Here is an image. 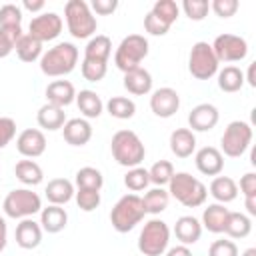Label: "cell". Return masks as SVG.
<instances>
[{
	"label": "cell",
	"mask_w": 256,
	"mask_h": 256,
	"mask_svg": "<svg viewBox=\"0 0 256 256\" xmlns=\"http://www.w3.org/2000/svg\"><path fill=\"white\" fill-rule=\"evenodd\" d=\"M78 64V48L72 42H60L54 48H48L40 56V70L46 76L58 78L70 74Z\"/></svg>",
	"instance_id": "1"
},
{
	"label": "cell",
	"mask_w": 256,
	"mask_h": 256,
	"mask_svg": "<svg viewBox=\"0 0 256 256\" xmlns=\"http://www.w3.org/2000/svg\"><path fill=\"white\" fill-rule=\"evenodd\" d=\"M110 150H112L114 160H116L120 166H126V168H136V166H140V162H142L144 156H146V148H144L142 140H140L138 134L132 132V130H118V132L112 136Z\"/></svg>",
	"instance_id": "2"
},
{
	"label": "cell",
	"mask_w": 256,
	"mask_h": 256,
	"mask_svg": "<svg viewBox=\"0 0 256 256\" xmlns=\"http://www.w3.org/2000/svg\"><path fill=\"white\" fill-rule=\"evenodd\" d=\"M168 194L174 196L186 208H196V206H202L206 202L208 190L192 174H188V172H174V176L168 182Z\"/></svg>",
	"instance_id": "3"
},
{
	"label": "cell",
	"mask_w": 256,
	"mask_h": 256,
	"mask_svg": "<svg viewBox=\"0 0 256 256\" xmlns=\"http://www.w3.org/2000/svg\"><path fill=\"white\" fill-rule=\"evenodd\" d=\"M146 212L142 206V198L138 194H126L114 204L110 212V222L116 232L124 234V232H130L136 224H140Z\"/></svg>",
	"instance_id": "4"
},
{
	"label": "cell",
	"mask_w": 256,
	"mask_h": 256,
	"mask_svg": "<svg viewBox=\"0 0 256 256\" xmlns=\"http://www.w3.org/2000/svg\"><path fill=\"white\" fill-rule=\"evenodd\" d=\"M64 16H66L68 32L78 40L90 38L98 28L96 16L92 14L90 6L84 0H68L64 6Z\"/></svg>",
	"instance_id": "5"
},
{
	"label": "cell",
	"mask_w": 256,
	"mask_h": 256,
	"mask_svg": "<svg viewBox=\"0 0 256 256\" xmlns=\"http://www.w3.org/2000/svg\"><path fill=\"white\" fill-rule=\"evenodd\" d=\"M148 56V40L142 34H130L126 36L114 54V64L124 74L130 70L140 68L142 60Z\"/></svg>",
	"instance_id": "6"
},
{
	"label": "cell",
	"mask_w": 256,
	"mask_h": 256,
	"mask_svg": "<svg viewBox=\"0 0 256 256\" xmlns=\"http://www.w3.org/2000/svg\"><path fill=\"white\" fill-rule=\"evenodd\" d=\"M170 242V228L164 220L152 218L144 224L138 236V250L144 256H162Z\"/></svg>",
	"instance_id": "7"
},
{
	"label": "cell",
	"mask_w": 256,
	"mask_h": 256,
	"mask_svg": "<svg viewBox=\"0 0 256 256\" xmlns=\"http://www.w3.org/2000/svg\"><path fill=\"white\" fill-rule=\"evenodd\" d=\"M2 208H4L6 216L24 220V218H30L42 210V200L36 192L28 190V188H16V190H10L6 194Z\"/></svg>",
	"instance_id": "8"
},
{
	"label": "cell",
	"mask_w": 256,
	"mask_h": 256,
	"mask_svg": "<svg viewBox=\"0 0 256 256\" xmlns=\"http://www.w3.org/2000/svg\"><path fill=\"white\" fill-rule=\"evenodd\" d=\"M250 142H252V126L244 120L230 122L220 138L222 152L224 156H230V158H240L250 148Z\"/></svg>",
	"instance_id": "9"
},
{
	"label": "cell",
	"mask_w": 256,
	"mask_h": 256,
	"mask_svg": "<svg viewBox=\"0 0 256 256\" xmlns=\"http://www.w3.org/2000/svg\"><path fill=\"white\" fill-rule=\"evenodd\" d=\"M218 60L208 42H196L188 56V70L196 80H210L218 72Z\"/></svg>",
	"instance_id": "10"
},
{
	"label": "cell",
	"mask_w": 256,
	"mask_h": 256,
	"mask_svg": "<svg viewBox=\"0 0 256 256\" xmlns=\"http://www.w3.org/2000/svg\"><path fill=\"white\" fill-rule=\"evenodd\" d=\"M210 46L218 62H240L248 54V42L236 34H220Z\"/></svg>",
	"instance_id": "11"
},
{
	"label": "cell",
	"mask_w": 256,
	"mask_h": 256,
	"mask_svg": "<svg viewBox=\"0 0 256 256\" xmlns=\"http://www.w3.org/2000/svg\"><path fill=\"white\" fill-rule=\"evenodd\" d=\"M62 18L56 14V12H42L38 16H34L30 20V26H28V34L32 38H36L38 42H50L54 38L60 36L62 32Z\"/></svg>",
	"instance_id": "12"
},
{
	"label": "cell",
	"mask_w": 256,
	"mask_h": 256,
	"mask_svg": "<svg viewBox=\"0 0 256 256\" xmlns=\"http://www.w3.org/2000/svg\"><path fill=\"white\" fill-rule=\"evenodd\" d=\"M180 108V96L174 88H158L152 92L150 96V110L158 116V118H170L178 112Z\"/></svg>",
	"instance_id": "13"
},
{
	"label": "cell",
	"mask_w": 256,
	"mask_h": 256,
	"mask_svg": "<svg viewBox=\"0 0 256 256\" xmlns=\"http://www.w3.org/2000/svg\"><path fill=\"white\" fill-rule=\"evenodd\" d=\"M16 148L24 158H38L46 150V136L38 128H26L18 134Z\"/></svg>",
	"instance_id": "14"
},
{
	"label": "cell",
	"mask_w": 256,
	"mask_h": 256,
	"mask_svg": "<svg viewBox=\"0 0 256 256\" xmlns=\"http://www.w3.org/2000/svg\"><path fill=\"white\" fill-rule=\"evenodd\" d=\"M218 120H220L218 108L208 102L194 106L188 114V124H190L192 132H208L218 124Z\"/></svg>",
	"instance_id": "15"
},
{
	"label": "cell",
	"mask_w": 256,
	"mask_h": 256,
	"mask_svg": "<svg viewBox=\"0 0 256 256\" xmlns=\"http://www.w3.org/2000/svg\"><path fill=\"white\" fill-rule=\"evenodd\" d=\"M196 168L204 174V176H220L222 168H224V156L218 148L214 146H204L196 152Z\"/></svg>",
	"instance_id": "16"
},
{
	"label": "cell",
	"mask_w": 256,
	"mask_h": 256,
	"mask_svg": "<svg viewBox=\"0 0 256 256\" xmlns=\"http://www.w3.org/2000/svg\"><path fill=\"white\" fill-rule=\"evenodd\" d=\"M0 30L10 36V40L16 44V40L24 34L22 32V8L16 4H4L0 8Z\"/></svg>",
	"instance_id": "17"
},
{
	"label": "cell",
	"mask_w": 256,
	"mask_h": 256,
	"mask_svg": "<svg viewBox=\"0 0 256 256\" xmlns=\"http://www.w3.org/2000/svg\"><path fill=\"white\" fill-rule=\"evenodd\" d=\"M62 136L70 146H84L92 138V126L84 118H72L62 126Z\"/></svg>",
	"instance_id": "18"
},
{
	"label": "cell",
	"mask_w": 256,
	"mask_h": 256,
	"mask_svg": "<svg viewBox=\"0 0 256 256\" xmlns=\"http://www.w3.org/2000/svg\"><path fill=\"white\" fill-rule=\"evenodd\" d=\"M16 244L24 250H32L42 242V226L38 222H34L32 218H24L14 232Z\"/></svg>",
	"instance_id": "19"
},
{
	"label": "cell",
	"mask_w": 256,
	"mask_h": 256,
	"mask_svg": "<svg viewBox=\"0 0 256 256\" xmlns=\"http://www.w3.org/2000/svg\"><path fill=\"white\" fill-rule=\"evenodd\" d=\"M46 100L48 104H54V106H68L76 100V90H74V84L68 82V80H54L46 86Z\"/></svg>",
	"instance_id": "20"
},
{
	"label": "cell",
	"mask_w": 256,
	"mask_h": 256,
	"mask_svg": "<svg viewBox=\"0 0 256 256\" xmlns=\"http://www.w3.org/2000/svg\"><path fill=\"white\" fill-rule=\"evenodd\" d=\"M68 224V214L62 206H56V204H50L46 208L40 210V226L44 232L48 234H58L66 228Z\"/></svg>",
	"instance_id": "21"
},
{
	"label": "cell",
	"mask_w": 256,
	"mask_h": 256,
	"mask_svg": "<svg viewBox=\"0 0 256 256\" xmlns=\"http://www.w3.org/2000/svg\"><path fill=\"white\" fill-rule=\"evenodd\" d=\"M174 234L180 240V244H184V246L196 244L202 236V224L194 216H180L174 224Z\"/></svg>",
	"instance_id": "22"
},
{
	"label": "cell",
	"mask_w": 256,
	"mask_h": 256,
	"mask_svg": "<svg viewBox=\"0 0 256 256\" xmlns=\"http://www.w3.org/2000/svg\"><path fill=\"white\" fill-rule=\"evenodd\" d=\"M170 150L178 158H188L196 150V136L190 128H176L170 134Z\"/></svg>",
	"instance_id": "23"
},
{
	"label": "cell",
	"mask_w": 256,
	"mask_h": 256,
	"mask_svg": "<svg viewBox=\"0 0 256 256\" xmlns=\"http://www.w3.org/2000/svg\"><path fill=\"white\" fill-rule=\"evenodd\" d=\"M124 88L134 94V96H144L152 90V76L146 68H136V70H130L124 74Z\"/></svg>",
	"instance_id": "24"
},
{
	"label": "cell",
	"mask_w": 256,
	"mask_h": 256,
	"mask_svg": "<svg viewBox=\"0 0 256 256\" xmlns=\"http://www.w3.org/2000/svg\"><path fill=\"white\" fill-rule=\"evenodd\" d=\"M230 210L224 206V204H208L202 212V226L208 230V232H214V234H220L224 232V226H226V218H228Z\"/></svg>",
	"instance_id": "25"
},
{
	"label": "cell",
	"mask_w": 256,
	"mask_h": 256,
	"mask_svg": "<svg viewBox=\"0 0 256 256\" xmlns=\"http://www.w3.org/2000/svg\"><path fill=\"white\" fill-rule=\"evenodd\" d=\"M36 120H38V126L44 130H60L66 124V112L64 108L46 102L44 106H40Z\"/></svg>",
	"instance_id": "26"
},
{
	"label": "cell",
	"mask_w": 256,
	"mask_h": 256,
	"mask_svg": "<svg viewBox=\"0 0 256 256\" xmlns=\"http://www.w3.org/2000/svg\"><path fill=\"white\" fill-rule=\"evenodd\" d=\"M210 194L218 204H228L238 196V184L230 176H216L210 182Z\"/></svg>",
	"instance_id": "27"
},
{
	"label": "cell",
	"mask_w": 256,
	"mask_h": 256,
	"mask_svg": "<svg viewBox=\"0 0 256 256\" xmlns=\"http://www.w3.org/2000/svg\"><path fill=\"white\" fill-rule=\"evenodd\" d=\"M44 192H46V198H48L50 204L62 206V204H66V202L72 200V196H74V184L70 180H66V178H54V180L48 182V186H46Z\"/></svg>",
	"instance_id": "28"
},
{
	"label": "cell",
	"mask_w": 256,
	"mask_h": 256,
	"mask_svg": "<svg viewBox=\"0 0 256 256\" xmlns=\"http://www.w3.org/2000/svg\"><path fill=\"white\" fill-rule=\"evenodd\" d=\"M76 106L86 118H98L104 110V102L94 90H80L76 94Z\"/></svg>",
	"instance_id": "29"
},
{
	"label": "cell",
	"mask_w": 256,
	"mask_h": 256,
	"mask_svg": "<svg viewBox=\"0 0 256 256\" xmlns=\"http://www.w3.org/2000/svg\"><path fill=\"white\" fill-rule=\"evenodd\" d=\"M110 52H112V40L108 36H104V34H96L94 38L88 40V44L84 48V58L108 62Z\"/></svg>",
	"instance_id": "30"
},
{
	"label": "cell",
	"mask_w": 256,
	"mask_h": 256,
	"mask_svg": "<svg viewBox=\"0 0 256 256\" xmlns=\"http://www.w3.org/2000/svg\"><path fill=\"white\" fill-rule=\"evenodd\" d=\"M252 232V220L250 216L242 214V212H230L226 218V226H224V234H228L230 238H246Z\"/></svg>",
	"instance_id": "31"
},
{
	"label": "cell",
	"mask_w": 256,
	"mask_h": 256,
	"mask_svg": "<svg viewBox=\"0 0 256 256\" xmlns=\"http://www.w3.org/2000/svg\"><path fill=\"white\" fill-rule=\"evenodd\" d=\"M14 50H16V54H18V58L22 62H34V60H38L42 56V42H38L30 34H22L16 40Z\"/></svg>",
	"instance_id": "32"
},
{
	"label": "cell",
	"mask_w": 256,
	"mask_h": 256,
	"mask_svg": "<svg viewBox=\"0 0 256 256\" xmlns=\"http://www.w3.org/2000/svg\"><path fill=\"white\" fill-rule=\"evenodd\" d=\"M14 174H16V178H18L22 184H26V186H36V184H40L42 178H44L42 168H40L34 160H20V162H16Z\"/></svg>",
	"instance_id": "33"
},
{
	"label": "cell",
	"mask_w": 256,
	"mask_h": 256,
	"mask_svg": "<svg viewBox=\"0 0 256 256\" xmlns=\"http://www.w3.org/2000/svg\"><path fill=\"white\" fill-rule=\"evenodd\" d=\"M244 86V74L240 68L236 66H224L220 72H218V88L222 92H238L240 88Z\"/></svg>",
	"instance_id": "34"
},
{
	"label": "cell",
	"mask_w": 256,
	"mask_h": 256,
	"mask_svg": "<svg viewBox=\"0 0 256 256\" xmlns=\"http://www.w3.org/2000/svg\"><path fill=\"white\" fill-rule=\"evenodd\" d=\"M168 200H170V194L168 190L156 186L152 190H148L142 198V206H144V212L146 214H160L168 208Z\"/></svg>",
	"instance_id": "35"
},
{
	"label": "cell",
	"mask_w": 256,
	"mask_h": 256,
	"mask_svg": "<svg viewBox=\"0 0 256 256\" xmlns=\"http://www.w3.org/2000/svg\"><path fill=\"white\" fill-rule=\"evenodd\" d=\"M106 110L112 118H118V120H128L136 114V104L126 98V96H112L108 102H106Z\"/></svg>",
	"instance_id": "36"
},
{
	"label": "cell",
	"mask_w": 256,
	"mask_h": 256,
	"mask_svg": "<svg viewBox=\"0 0 256 256\" xmlns=\"http://www.w3.org/2000/svg\"><path fill=\"white\" fill-rule=\"evenodd\" d=\"M74 182L78 188H84V190H100L104 184V176L100 170H96L92 166H84L76 172Z\"/></svg>",
	"instance_id": "37"
},
{
	"label": "cell",
	"mask_w": 256,
	"mask_h": 256,
	"mask_svg": "<svg viewBox=\"0 0 256 256\" xmlns=\"http://www.w3.org/2000/svg\"><path fill=\"white\" fill-rule=\"evenodd\" d=\"M154 16H158L162 22H166L168 26H172L176 20H178V14H180V8L174 0H156L152 10H150Z\"/></svg>",
	"instance_id": "38"
},
{
	"label": "cell",
	"mask_w": 256,
	"mask_h": 256,
	"mask_svg": "<svg viewBox=\"0 0 256 256\" xmlns=\"http://www.w3.org/2000/svg\"><path fill=\"white\" fill-rule=\"evenodd\" d=\"M148 176H150V182H152V184H156V186L162 188V186L168 184L170 178L174 176V166H172V162H168V160H158V162H154L152 168L148 170Z\"/></svg>",
	"instance_id": "39"
},
{
	"label": "cell",
	"mask_w": 256,
	"mask_h": 256,
	"mask_svg": "<svg viewBox=\"0 0 256 256\" xmlns=\"http://www.w3.org/2000/svg\"><path fill=\"white\" fill-rule=\"evenodd\" d=\"M80 68H82V76H84L88 82H100V80L106 76V70H108V62L84 58Z\"/></svg>",
	"instance_id": "40"
},
{
	"label": "cell",
	"mask_w": 256,
	"mask_h": 256,
	"mask_svg": "<svg viewBox=\"0 0 256 256\" xmlns=\"http://www.w3.org/2000/svg\"><path fill=\"white\" fill-rule=\"evenodd\" d=\"M124 184H126V188L132 190V192H140V190H144V188L150 184L148 170H146V168H140V166L130 168L128 174L124 176Z\"/></svg>",
	"instance_id": "41"
},
{
	"label": "cell",
	"mask_w": 256,
	"mask_h": 256,
	"mask_svg": "<svg viewBox=\"0 0 256 256\" xmlns=\"http://www.w3.org/2000/svg\"><path fill=\"white\" fill-rule=\"evenodd\" d=\"M182 10L184 14L194 20V22H200L208 16V10H210V2L208 0H184L182 2Z\"/></svg>",
	"instance_id": "42"
},
{
	"label": "cell",
	"mask_w": 256,
	"mask_h": 256,
	"mask_svg": "<svg viewBox=\"0 0 256 256\" xmlns=\"http://www.w3.org/2000/svg\"><path fill=\"white\" fill-rule=\"evenodd\" d=\"M76 204L80 210L84 212H92L100 206V190H84V188H78L76 192Z\"/></svg>",
	"instance_id": "43"
},
{
	"label": "cell",
	"mask_w": 256,
	"mask_h": 256,
	"mask_svg": "<svg viewBox=\"0 0 256 256\" xmlns=\"http://www.w3.org/2000/svg\"><path fill=\"white\" fill-rule=\"evenodd\" d=\"M208 256H238V246L232 240H214L208 248Z\"/></svg>",
	"instance_id": "44"
},
{
	"label": "cell",
	"mask_w": 256,
	"mask_h": 256,
	"mask_svg": "<svg viewBox=\"0 0 256 256\" xmlns=\"http://www.w3.org/2000/svg\"><path fill=\"white\" fill-rule=\"evenodd\" d=\"M238 0H212L210 2V8L214 10L216 16L220 18H230L238 12Z\"/></svg>",
	"instance_id": "45"
},
{
	"label": "cell",
	"mask_w": 256,
	"mask_h": 256,
	"mask_svg": "<svg viewBox=\"0 0 256 256\" xmlns=\"http://www.w3.org/2000/svg\"><path fill=\"white\" fill-rule=\"evenodd\" d=\"M144 30H146L148 34H152V36H164V34L170 30V26H168L166 22H162L158 16H154L152 12H148V14L144 16Z\"/></svg>",
	"instance_id": "46"
},
{
	"label": "cell",
	"mask_w": 256,
	"mask_h": 256,
	"mask_svg": "<svg viewBox=\"0 0 256 256\" xmlns=\"http://www.w3.org/2000/svg\"><path fill=\"white\" fill-rule=\"evenodd\" d=\"M16 136V122L8 116H0V150L6 148Z\"/></svg>",
	"instance_id": "47"
},
{
	"label": "cell",
	"mask_w": 256,
	"mask_h": 256,
	"mask_svg": "<svg viewBox=\"0 0 256 256\" xmlns=\"http://www.w3.org/2000/svg\"><path fill=\"white\" fill-rule=\"evenodd\" d=\"M118 8V0H92L90 10H94L100 16H108Z\"/></svg>",
	"instance_id": "48"
},
{
	"label": "cell",
	"mask_w": 256,
	"mask_h": 256,
	"mask_svg": "<svg viewBox=\"0 0 256 256\" xmlns=\"http://www.w3.org/2000/svg\"><path fill=\"white\" fill-rule=\"evenodd\" d=\"M240 192L244 194V198L256 196V174L254 172H246L240 178Z\"/></svg>",
	"instance_id": "49"
},
{
	"label": "cell",
	"mask_w": 256,
	"mask_h": 256,
	"mask_svg": "<svg viewBox=\"0 0 256 256\" xmlns=\"http://www.w3.org/2000/svg\"><path fill=\"white\" fill-rule=\"evenodd\" d=\"M12 50H14V42L10 40V36L6 32L0 30V58H6Z\"/></svg>",
	"instance_id": "50"
},
{
	"label": "cell",
	"mask_w": 256,
	"mask_h": 256,
	"mask_svg": "<svg viewBox=\"0 0 256 256\" xmlns=\"http://www.w3.org/2000/svg\"><path fill=\"white\" fill-rule=\"evenodd\" d=\"M44 6H46L44 0H24L22 2V8L28 10V12H40Z\"/></svg>",
	"instance_id": "51"
},
{
	"label": "cell",
	"mask_w": 256,
	"mask_h": 256,
	"mask_svg": "<svg viewBox=\"0 0 256 256\" xmlns=\"http://www.w3.org/2000/svg\"><path fill=\"white\" fill-rule=\"evenodd\" d=\"M166 256H192V252H190V248H188V246L180 244V246L170 248V250L166 252Z\"/></svg>",
	"instance_id": "52"
},
{
	"label": "cell",
	"mask_w": 256,
	"mask_h": 256,
	"mask_svg": "<svg viewBox=\"0 0 256 256\" xmlns=\"http://www.w3.org/2000/svg\"><path fill=\"white\" fill-rule=\"evenodd\" d=\"M244 206H246V212H248L250 216H256V196L244 198Z\"/></svg>",
	"instance_id": "53"
},
{
	"label": "cell",
	"mask_w": 256,
	"mask_h": 256,
	"mask_svg": "<svg viewBox=\"0 0 256 256\" xmlns=\"http://www.w3.org/2000/svg\"><path fill=\"white\" fill-rule=\"evenodd\" d=\"M6 248V220L0 216V252Z\"/></svg>",
	"instance_id": "54"
},
{
	"label": "cell",
	"mask_w": 256,
	"mask_h": 256,
	"mask_svg": "<svg viewBox=\"0 0 256 256\" xmlns=\"http://www.w3.org/2000/svg\"><path fill=\"white\" fill-rule=\"evenodd\" d=\"M246 80H248V84L254 88L256 86V62H252L250 66H248V76H246Z\"/></svg>",
	"instance_id": "55"
},
{
	"label": "cell",
	"mask_w": 256,
	"mask_h": 256,
	"mask_svg": "<svg viewBox=\"0 0 256 256\" xmlns=\"http://www.w3.org/2000/svg\"><path fill=\"white\" fill-rule=\"evenodd\" d=\"M242 256H256V248H248V250H246Z\"/></svg>",
	"instance_id": "56"
}]
</instances>
